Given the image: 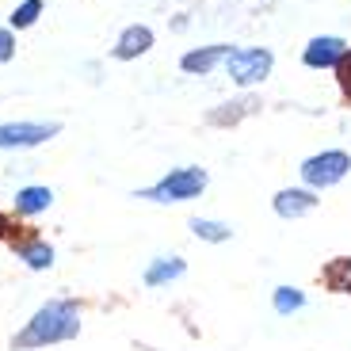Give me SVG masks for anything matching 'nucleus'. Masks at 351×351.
Returning a JSON list of instances; mask_svg holds the SVG:
<instances>
[{
  "label": "nucleus",
  "instance_id": "ddd939ff",
  "mask_svg": "<svg viewBox=\"0 0 351 351\" xmlns=\"http://www.w3.org/2000/svg\"><path fill=\"white\" fill-rule=\"evenodd\" d=\"M191 233L199 241H206V245H226V241L233 237V229H229L226 221H214V218H195L191 221Z\"/></svg>",
  "mask_w": 351,
  "mask_h": 351
},
{
  "label": "nucleus",
  "instance_id": "0eeeda50",
  "mask_svg": "<svg viewBox=\"0 0 351 351\" xmlns=\"http://www.w3.org/2000/svg\"><path fill=\"white\" fill-rule=\"evenodd\" d=\"M343 58H348V43L336 38V35L313 38V43L306 46V53H302V62H306L309 69H332V65H340Z\"/></svg>",
  "mask_w": 351,
  "mask_h": 351
},
{
  "label": "nucleus",
  "instance_id": "2eb2a0df",
  "mask_svg": "<svg viewBox=\"0 0 351 351\" xmlns=\"http://www.w3.org/2000/svg\"><path fill=\"white\" fill-rule=\"evenodd\" d=\"M328 287L340 290V294H351V256H343V260L328 263V271H325Z\"/></svg>",
  "mask_w": 351,
  "mask_h": 351
},
{
  "label": "nucleus",
  "instance_id": "dca6fc26",
  "mask_svg": "<svg viewBox=\"0 0 351 351\" xmlns=\"http://www.w3.org/2000/svg\"><path fill=\"white\" fill-rule=\"evenodd\" d=\"M38 12H43V0H23V4L8 16V27L12 31H23V27H31L38 19Z\"/></svg>",
  "mask_w": 351,
  "mask_h": 351
},
{
  "label": "nucleus",
  "instance_id": "423d86ee",
  "mask_svg": "<svg viewBox=\"0 0 351 351\" xmlns=\"http://www.w3.org/2000/svg\"><path fill=\"white\" fill-rule=\"evenodd\" d=\"M317 191H309V187H287V191H279L271 199V206H275V214L279 218H287V221H298V218H306V214H313L317 210Z\"/></svg>",
  "mask_w": 351,
  "mask_h": 351
},
{
  "label": "nucleus",
  "instance_id": "f3484780",
  "mask_svg": "<svg viewBox=\"0 0 351 351\" xmlns=\"http://www.w3.org/2000/svg\"><path fill=\"white\" fill-rule=\"evenodd\" d=\"M16 53V38H12V27H0V62H12Z\"/></svg>",
  "mask_w": 351,
  "mask_h": 351
},
{
  "label": "nucleus",
  "instance_id": "9b49d317",
  "mask_svg": "<svg viewBox=\"0 0 351 351\" xmlns=\"http://www.w3.org/2000/svg\"><path fill=\"white\" fill-rule=\"evenodd\" d=\"M50 202H53V191L43 184L35 187H19L16 191V214H23V218H35V214L50 210Z\"/></svg>",
  "mask_w": 351,
  "mask_h": 351
},
{
  "label": "nucleus",
  "instance_id": "9d476101",
  "mask_svg": "<svg viewBox=\"0 0 351 351\" xmlns=\"http://www.w3.org/2000/svg\"><path fill=\"white\" fill-rule=\"evenodd\" d=\"M184 271H187V263L180 256H157L145 267V287H168V282H176Z\"/></svg>",
  "mask_w": 351,
  "mask_h": 351
},
{
  "label": "nucleus",
  "instance_id": "1a4fd4ad",
  "mask_svg": "<svg viewBox=\"0 0 351 351\" xmlns=\"http://www.w3.org/2000/svg\"><path fill=\"white\" fill-rule=\"evenodd\" d=\"M149 46H153V31L145 23H134V27H126L123 35H119V43H114V58H119V62H130V58H141Z\"/></svg>",
  "mask_w": 351,
  "mask_h": 351
},
{
  "label": "nucleus",
  "instance_id": "f8f14e48",
  "mask_svg": "<svg viewBox=\"0 0 351 351\" xmlns=\"http://www.w3.org/2000/svg\"><path fill=\"white\" fill-rule=\"evenodd\" d=\"M16 256L31 267V271H46V267H53V248L46 245V241H31V245H19Z\"/></svg>",
  "mask_w": 351,
  "mask_h": 351
},
{
  "label": "nucleus",
  "instance_id": "6e6552de",
  "mask_svg": "<svg viewBox=\"0 0 351 351\" xmlns=\"http://www.w3.org/2000/svg\"><path fill=\"white\" fill-rule=\"evenodd\" d=\"M229 46L226 43H214V46H199V50H191V53H184L180 58V65H184V73H199V77H206L210 69H218L221 62L229 58Z\"/></svg>",
  "mask_w": 351,
  "mask_h": 351
},
{
  "label": "nucleus",
  "instance_id": "7ed1b4c3",
  "mask_svg": "<svg viewBox=\"0 0 351 351\" xmlns=\"http://www.w3.org/2000/svg\"><path fill=\"white\" fill-rule=\"evenodd\" d=\"M298 172L309 191H325V187H336L351 172V157L343 149H325V153H313V157L302 160Z\"/></svg>",
  "mask_w": 351,
  "mask_h": 351
},
{
  "label": "nucleus",
  "instance_id": "4468645a",
  "mask_svg": "<svg viewBox=\"0 0 351 351\" xmlns=\"http://www.w3.org/2000/svg\"><path fill=\"white\" fill-rule=\"evenodd\" d=\"M271 306H275V313H279V317H290V313H298V309L306 306V294H302L298 287H275Z\"/></svg>",
  "mask_w": 351,
  "mask_h": 351
},
{
  "label": "nucleus",
  "instance_id": "f257e3e1",
  "mask_svg": "<svg viewBox=\"0 0 351 351\" xmlns=\"http://www.w3.org/2000/svg\"><path fill=\"white\" fill-rule=\"evenodd\" d=\"M80 332V309L69 298H53L46 306H38L31 313L23 328L12 336L16 351H31V348H50V343H65Z\"/></svg>",
  "mask_w": 351,
  "mask_h": 351
},
{
  "label": "nucleus",
  "instance_id": "39448f33",
  "mask_svg": "<svg viewBox=\"0 0 351 351\" xmlns=\"http://www.w3.org/2000/svg\"><path fill=\"white\" fill-rule=\"evenodd\" d=\"M58 130V123H0V149H35Z\"/></svg>",
  "mask_w": 351,
  "mask_h": 351
},
{
  "label": "nucleus",
  "instance_id": "20e7f679",
  "mask_svg": "<svg viewBox=\"0 0 351 351\" xmlns=\"http://www.w3.org/2000/svg\"><path fill=\"white\" fill-rule=\"evenodd\" d=\"M271 53L267 50H260V46H252V50H233L226 58V69H229V77H233V84H241V88H248V84H260L267 73H271Z\"/></svg>",
  "mask_w": 351,
  "mask_h": 351
},
{
  "label": "nucleus",
  "instance_id": "f03ea898",
  "mask_svg": "<svg viewBox=\"0 0 351 351\" xmlns=\"http://www.w3.org/2000/svg\"><path fill=\"white\" fill-rule=\"evenodd\" d=\"M206 184H210V176L202 172V168L184 165V168H172L168 176H160L153 187H145L141 199H149V202H191L206 191Z\"/></svg>",
  "mask_w": 351,
  "mask_h": 351
}]
</instances>
